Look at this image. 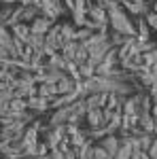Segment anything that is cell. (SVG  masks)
Listing matches in <instances>:
<instances>
[{
	"instance_id": "cell-1",
	"label": "cell",
	"mask_w": 157,
	"mask_h": 159,
	"mask_svg": "<svg viewBox=\"0 0 157 159\" xmlns=\"http://www.w3.org/2000/svg\"><path fill=\"white\" fill-rule=\"evenodd\" d=\"M51 25H53V21L51 19H47L45 15H38L36 19H32V24H30V30H32V34H47L49 30H51Z\"/></svg>"
},
{
	"instance_id": "cell-2",
	"label": "cell",
	"mask_w": 157,
	"mask_h": 159,
	"mask_svg": "<svg viewBox=\"0 0 157 159\" xmlns=\"http://www.w3.org/2000/svg\"><path fill=\"white\" fill-rule=\"evenodd\" d=\"M134 30H136V38H138V40H142V43H146V40L151 38V25L146 24L145 15L136 19V24H134Z\"/></svg>"
},
{
	"instance_id": "cell-3",
	"label": "cell",
	"mask_w": 157,
	"mask_h": 159,
	"mask_svg": "<svg viewBox=\"0 0 157 159\" xmlns=\"http://www.w3.org/2000/svg\"><path fill=\"white\" fill-rule=\"evenodd\" d=\"M100 147L106 151V155H109V159H113L115 155H117V151H119V140L115 138V136L110 134V136H106L104 140H100Z\"/></svg>"
},
{
	"instance_id": "cell-4",
	"label": "cell",
	"mask_w": 157,
	"mask_h": 159,
	"mask_svg": "<svg viewBox=\"0 0 157 159\" xmlns=\"http://www.w3.org/2000/svg\"><path fill=\"white\" fill-rule=\"evenodd\" d=\"M87 123L91 129H98V127H104V117H102V108H87Z\"/></svg>"
},
{
	"instance_id": "cell-5",
	"label": "cell",
	"mask_w": 157,
	"mask_h": 159,
	"mask_svg": "<svg viewBox=\"0 0 157 159\" xmlns=\"http://www.w3.org/2000/svg\"><path fill=\"white\" fill-rule=\"evenodd\" d=\"M11 32H13V36L17 40H21V43H28V38L32 34L30 24H15V25H11Z\"/></svg>"
},
{
	"instance_id": "cell-6",
	"label": "cell",
	"mask_w": 157,
	"mask_h": 159,
	"mask_svg": "<svg viewBox=\"0 0 157 159\" xmlns=\"http://www.w3.org/2000/svg\"><path fill=\"white\" fill-rule=\"evenodd\" d=\"M38 96H43V98L60 96V91H58V83H40V85H38Z\"/></svg>"
},
{
	"instance_id": "cell-7",
	"label": "cell",
	"mask_w": 157,
	"mask_h": 159,
	"mask_svg": "<svg viewBox=\"0 0 157 159\" xmlns=\"http://www.w3.org/2000/svg\"><path fill=\"white\" fill-rule=\"evenodd\" d=\"M28 106L34 110H45L49 106V98H43V96H32L28 98Z\"/></svg>"
},
{
	"instance_id": "cell-8",
	"label": "cell",
	"mask_w": 157,
	"mask_h": 159,
	"mask_svg": "<svg viewBox=\"0 0 157 159\" xmlns=\"http://www.w3.org/2000/svg\"><path fill=\"white\" fill-rule=\"evenodd\" d=\"M79 68H81V76L91 79V76L96 74V66H91V64H83V66H79Z\"/></svg>"
},
{
	"instance_id": "cell-9",
	"label": "cell",
	"mask_w": 157,
	"mask_h": 159,
	"mask_svg": "<svg viewBox=\"0 0 157 159\" xmlns=\"http://www.w3.org/2000/svg\"><path fill=\"white\" fill-rule=\"evenodd\" d=\"M145 19H146V24L151 25L153 30H157V13H153V11H149L145 15Z\"/></svg>"
},
{
	"instance_id": "cell-10",
	"label": "cell",
	"mask_w": 157,
	"mask_h": 159,
	"mask_svg": "<svg viewBox=\"0 0 157 159\" xmlns=\"http://www.w3.org/2000/svg\"><path fill=\"white\" fill-rule=\"evenodd\" d=\"M151 11H153V13H157V2L153 4V9H151Z\"/></svg>"
}]
</instances>
